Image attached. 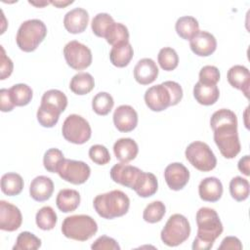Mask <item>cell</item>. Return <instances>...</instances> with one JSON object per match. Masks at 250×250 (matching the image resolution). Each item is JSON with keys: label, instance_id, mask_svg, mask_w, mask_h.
Returning <instances> with one entry per match:
<instances>
[{"label": "cell", "instance_id": "f1b7e54d", "mask_svg": "<svg viewBox=\"0 0 250 250\" xmlns=\"http://www.w3.org/2000/svg\"><path fill=\"white\" fill-rule=\"evenodd\" d=\"M61 113L62 112L56 106L41 103L40 106L38 107L36 116L41 126L45 128H52L58 123Z\"/></svg>", "mask_w": 250, "mask_h": 250}, {"label": "cell", "instance_id": "4316f807", "mask_svg": "<svg viewBox=\"0 0 250 250\" xmlns=\"http://www.w3.org/2000/svg\"><path fill=\"white\" fill-rule=\"evenodd\" d=\"M95 87L94 77L88 72H78L70 80L69 89L76 95L82 96L90 93Z\"/></svg>", "mask_w": 250, "mask_h": 250}, {"label": "cell", "instance_id": "52a82bcc", "mask_svg": "<svg viewBox=\"0 0 250 250\" xmlns=\"http://www.w3.org/2000/svg\"><path fill=\"white\" fill-rule=\"evenodd\" d=\"M190 234V225L182 214H174L169 217L161 230L162 242L170 247H175L185 242Z\"/></svg>", "mask_w": 250, "mask_h": 250}, {"label": "cell", "instance_id": "d4e9b609", "mask_svg": "<svg viewBox=\"0 0 250 250\" xmlns=\"http://www.w3.org/2000/svg\"><path fill=\"white\" fill-rule=\"evenodd\" d=\"M193 97L198 104L211 105L218 101L220 91L217 85H206L198 81L193 87Z\"/></svg>", "mask_w": 250, "mask_h": 250}, {"label": "cell", "instance_id": "ffe728a7", "mask_svg": "<svg viewBox=\"0 0 250 250\" xmlns=\"http://www.w3.org/2000/svg\"><path fill=\"white\" fill-rule=\"evenodd\" d=\"M223 190L222 182L216 177H207L198 186V194L203 201H218L223 195Z\"/></svg>", "mask_w": 250, "mask_h": 250}, {"label": "cell", "instance_id": "4dcf8cb0", "mask_svg": "<svg viewBox=\"0 0 250 250\" xmlns=\"http://www.w3.org/2000/svg\"><path fill=\"white\" fill-rule=\"evenodd\" d=\"M10 97L15 106H24L28 104L32 99V89L23 83L15 84L9 89Z\"/></svg>", "mask_w": 250, "mask_h": 250}, {"label": "cell", "instance_id": "1f68e13d", "mask_svg": "<svg viewBox=\"0 0 250 250\" xmlns=\"http://www.w3.org/2000/svg\"><path fill=\"white\" fill-rule=\"evenodd\" d=\"M104 38L106 42L112 46L117 44L129 42V31L128 28L121 22H113L107 28Z\"/></svg>", "mask_w": 250, "mask_h": 250}, {"label": "cell", "instance_id": "2e32d148", "mask_svg": "<svg viewBox=\"0 0 250 250\" xmlns=\"http://www.w3.org/2000/svg\"><path fill=\"white\" fill-rule=\"evenodd\" d=\"M189 47L195 55L199 57H208L216 51L217 40L213 34L204 30H199L189 40Z\"/></svg>", "mask_w": 250, "mask_h": 250}, {"label": "cell", "instance_id": "ab89813d", "mask_svg": "<svg viewBox=\"0 0 250 250\" xmlns=\"http://www.w3.org/2000/svg\"><path fill=\"white\" fill-rule=\"evenodd\" d=\"M113 22H114V20L109 14L99 13L92 20V23H91L92 31L94 32V34L96 36L104 38V34H105L107 28Z\"/></svg>", "mask_w": 250, "mask_h": 250}, {"label": "cell", "instance_id": "7a4b0ae2", "mask_svg": "<svg viewBox=\"0 0 250 250\" xmlns=\"http://www.w3.org/2000/svg\"><path fill=\"white\" fill-rule=\"evenodd\" d=\"M197 235L195 236L193 250H209L213 247L215 240L223 232V224L218 213L209 207H201L196 212Z\"/></svg>", "mask_w": 250, "mask_h": 250}, {"label": "cell", "instance_id": "44dd1931", "mask_svg": "<svg viewBox=\"0 0 250 250\" xmlns=\"http://www.w3.org/2000/svg\"><path fill=\"white\" fill-rule=\"evenodd\" d=\"M54 191V183L47 176L35 177L29 187L30 196L38 202L48 200Z\"/></svg>", "mask_w": 250, "mask_h": 250}, {"label": "cell", "instance_id": "6da1fadb", "mask_svg": "<svg viewBox=\"0 0 250 250\" xmlns=\"http://www.w3.org/2000/svg\"><path fill=\"white\" fill-rule=\"evenodd\" d=\"M210 126L214 131V142L221 154L227 159L234 158L241 150L235 113L230 109L221 108L212 114Z\"/></svg>", "mask_w": 250, "mask_h": 250}, {"label": "cell", "instance_id": "484cf974", "mask_svg": "<svg viewBox=\"0 0 250 250\" xmlns=\"http://www.w3.org/2000/svg\"><path fill=\"white\" fill-rule=\"evenodd\" d=\"M134 56V50L129 42L112 46L109 52L110 62L116 67H125Z\"/></svg>", "mask_w": 250, "mask_h": 250}, {"label": "cell", "instance_id": "f546056e", "mask_svg": "<svg viewBox=\"0 0 250 250\" xmlns=\"http://www.w3.org/2000/svg\"><path fill=\"white\" fill-rule=\"evenodd\" d=\"M23 180L20 174L6 173L1 178V190L8 196L18 195L23 188Z\"/></svg>", "mask_w": 250, "mask_h": 250}, {"label": "cell", "instance_id": "7bdbcfd3", "mask_svg": "<svg viewBox=\"0 0 250 250\" xmlns=\"http://www.w3.org/2000/svg\"><path fill=\"white\" fill-rule=\"evenodd\" d=\"M220 71L214 65H205L199 71V82L206 85H216L220 80Z\"/></svg>", "mask_w": 250, "mask_h": 250}, {"label": "cell", "instance_id": "74e56055", "mask_svg": "<svg viewBox=\"0 0 250 250\" xmlns=\"http://www.w3.org/2000/svg\"><path fill=\"white\" fill-rule=\"evenodd\" d=\"M41 103L52 104L56 106L61 112H63L67 105V98L62 91L57 89H51L43 94Z\"/></svg>", "mask_w": 250, "mask_h": 250}, {"label": "cell", "instance_id": "30bf717a", "mask_svg": "<svg viewBox=\"0 0 250 250\" xmlns=\"http://www.w3.org/2000/svg\"><path fill=\"white\" fill-rule=\"evenodd\" d=\"M57 173L65 182L73 185H81L89 179L91 168L83 161L64 158L60 164Z\"/></svg>", "mask_w": 250, "mask_h": 250}, {"label": "cell", "instance_id": "b9f144b4", "mask_svg": "<svg viewBox=\"0 0 250 250\" xmlns=\"http://www.w3.org/2000/svg\"><path fill=\"white\" fill-rule=\"evenodd\" d=\"M90 159L98 165H105L110 161V154L103 145H94L89 148Z\"/></svg>", "mask_w": 250, "mask_h": 250}, {"label": "cell", "instance_id": "d6986e66", "mask_svg": "<svg viewBox=\"0 0 250 250\" xmlns=\"http://www.w3.org/2000/svg\"><path fill=\"white\" fill-rule=\"evenodd\" d=\"M227 78L233 88L240 90L247 99L249 98L250 73L247 67L240 64L231 66L228 71Z\"/></svg>", "mask_w": 250, "mask_h": 250}, {"label": "cell", "instance_id": "f907efd6", "mask_svg": "<svg viewBox=\"0 0 250 250\" xmlns=\"http://www.w3.org/2000/svg\"><path fill=\"white\" fill-rule=\"evenodd\" d=\"M29 3H30V4H32V5H35V6H38V7H42V6H45V5H48V4H49V2H42V3H35V2H31V1H29Z\"/></svg>", "mask_w": 250, "mask_h": 250}, {"label": "cell", "instance_id": "ba28073f", "mask_svg": "<svg viewBox=\"0 0 250 250\" xmlns=\"http://www.w3.org/2000/svg\"><path fill=\"white\" fill-rule=\"evenodd\" d=\"M188 161L201 172H209L217 165V158L210 146L203 142L190 143L185 151Z\"/></svg>", "mask_w": 250, "mask_h": 250}, {"label": "cell", "instance_id": "5bb4252c", "mask_svg": "<svg viewBox=\"0 0 250 250\" xmlns=\"http://www.w3.org/2000/svg\"><path fill=\"white\" fill-rule=\"evenodd\" d=\"M22 223L20 209L5 200L0 201V229L5 231L17 230Z\"/></svg>", "mask_w": 250, "mask_h": 250}, {"label": "cell", "instance_id": "8992f818", "mask_svg": "<svg viewBox=\"0 0 250 250\" xmlns=\"http://www.w3.org/2000/svg\"><path fill=\"white\" fill-rule=\"evenodd\" d=\"M97 231V222L88 215L68 216L62 224V234L77 241H86L93 237Z\"/></svg>", "mask_w": 250, "mask_h": 250}, {"label": "cell", "instance_id": "f6af8a7d", "mask_svg": "<svg viewBox=\"0 0 250 250\" xmlns=\"http://www.w3.org/2000/svg\"><path fill=\"white\" fill-rule=\"evenodd\" d=\"M92 249H99V250H119L120 246L116 242L115 239L106 236V235H102L99 238L95 240V242L91 245Z\"/></svg>", "mask_w": 250, "mask_h": 250}, {"label": "cell", "instance_id": "83f0119b", "mask_svg": "<svg viewBox=\"0 0 250 250\" xmlns=\"http://www.w3.org/2000/svg\"><path fill=\"white\" fill-rule=\"evenodd\" d=\"M175 29L181 38L190 40L199 31V23L195 18L184 16L177 20Z\"/></svg>", "mask_w": 250, "mask_h": 250}, {"label": "cell", "instance_id": "9a60e30c", "mask_svg": "<svg viewBox=\"0 0 250 250\" xmlns=\"http://www.w3.org/2000/svg\"><path fill=\"white\" fill-rule=\"evenodd\" d=\"M113 123L120 132L128 133L138 125V113L135 108L128 104L119 105L113 112Z\"/></svg>", "mask_w": 250, "mask_h": 250}, {"label": "cell", "instance_id": "4fadbf2b", "mask_svg": "<svg viewBox=\"0 0 250 250\" xmlns=\"http://www.w3.org/2000/svg\"><path fill=\"white\" fill-rule=\"evenodd\" d=\"M164 179L169 188L173 190H180L188 183L189 171L184 164L174 162L165 168Z\"/></svg>", "mask_w": 250, "mask_h": 250}, {"label": "cell", "instance_id": "f35d334b", "mask_svg": "<svg viewBox=\"0 0 250 250\" xmlns=\"http://www.w3.org/2000/svg\"><path fill=\"white\" fill-rule=\"evenodd\" d=\"M41 240L36 235L29 231L21 232L16 240V244L14 245V250H36L40 248Z\"/></svg>", "mask_w": 250, "mask_h": 250}, {"label": "cell", "instance_id": "ac0fdd59", "mask_svg": "<svg viewBox=\"0 0 250 250\" xmlns=\"http://www.w3.org/2000/svg\"><path fill=\"white\" fill-rule=\"evenodd\" d=\"M158 76V67L149 58L140 60L134 67V78L141 85H148Z\"/></svg>", "mask_w": 250, "mask_h": 250}, {"label": "cell", "instance_id": "9c48e42d", "mask_svg": "<svg viewBox=\"0 0 250 250\" xmlns=\"http://www.w3.org/2000/svg\"><path fill=\"white\" fill-rule=\"evenodd\" d=\"M62 133L67 142L83 145L90 140L92 129L84 117L78 114H70L62 123Z\"/></svg>", "mask_w": 250, "mask_h": 250}, {"label": "cell", "instance_id": "7c38bea8", "mask_svg": "<svg viewBox=\"0 0 250 250\" xmlns=\"http://www.w3.org/2000/svg\"><path fill=\"white\" fill-rule=\"evenodd\" d=\"M141 172L142 170L136 166L120 162L112 166L109 174L113 182L133 189Z\"/></svg>", "mask_w": 250, "mask_h": 250}, {"label": "cell", "instance_id": "d590c367", "mask_svg": "<svg viewBox=\"0 0 250 250\" xmlns=\"http://www.w3.org/2000/svg\"><path fill=\"white\" fill-rule=\"evenodd\" d=\"M157 61L160 67L166 71L174 70L179 63V57L177 52L171 47H164L160 49Z\"/></svg>", "mask_w": 250, "mask_h": 250}, {"label": "cell", "instance_id": "277c9868", "mask_svg": "<svg viewBox=\"0 0 250 250\" xmlns=\"http://www.w3.org/2000/svg\"><path fill=\"white\" fill-rule=\"evenodd\" d=\"M93 206L98 215L104 219L111 220L124 216L130 207L128 195L119 189H113L97 195Z\"/></svg>", "mask_w": 250, "mask_h": 250}, {"label": "cell", "instance_id": "603a6c76", "mask_svg": "<svg viewBox=\"0 0 250 250\" xmlns=\"http://www.w3.org/2000/svg\"><path fill=\"white\" fill-rule=\"evenodd\" d=\"M133 189L140 197L152 196L158 189V182L154 174L149 172H141Z\"/></svg>", "mask_w": 250, "mask_h": 250}, {"label": "cell", "instance_id": "d6a6232c", "mask_svg": "<svg viewBox=\"0 0 250 250\" xmlns=\"http://www.w3.org/2000/svg\"><path fill=\"white\" fill-rule=\"evenodd\" d=\"M58 217L51 206H44L39 209L35 216L37 227L42 230H51L56 227Z\"/></svg>", "mask_w": 250, "mask_h": 250}, {"label": "cell", "instance_id": "7402d4cb", "mask_svg": "<svg viewBox=\"0 0 250 250\" xmlns=\"http://www.w3.org/2000/svg\"><path fill=\"white\" fill-rule=\"evenodd\" d=\"M113 152L120 162L128 163L136 158L139 152L138 144L131 138L118 139L113 145Z\"/></svg>", "mask_w": 250, "mask_h": 250}, {"label": "cell", "instance_id": "8fae6325", "mask_svg": "<svg viewBox=\"0 0 250 250\" xmlns=\"http://www.w3.org/2000/svg\"><path fill=\"white\" fill-rule=\"evenodd\" d=\"M63 56L66 63L75 70H82L92 63V52L79 41L72 40L63 48Z\"/></svg>", "mask_w": 250, "mask_h": 250}, {"label": "cell", "instance_id": "c3c4849f", "mask_svg": "<svg viewBox=\"0 0 250 250\" xmlns=\"http://www.w3.org/2000/svg\"><path fill=\"white\" fill-rule=\"evenodd\" d=\"M249 163H250V158L249 155H244L242 158L239 159L237 167L241 173H243L245 176H249Z\"/></svg>", "mask_w": 250, "mask_h": 250}, {"label": "cell", "instance_id": "60d3db41", "mask_svg": "<svg viewBox=\"0 0 250 250\" xmlns=\"http://www.w3.org/2000/svg\"><path fill=\"white\" fill-rule=\"evenodd\" d=\"M64 159L63 153L56 147L49 148L43 157V164L44 168L50 173H57L58 168L62 161Z\"/></svg>", "mask_w": 250, "mask_h": 250}, {"label": "cell", "instance_id": "836d02e7", "mask_svg": "<svg viewBox=\"0 0 250 250\" xmlns=\"http://www.w3.org/2000/svg\"><path fill=\"white\" fill-rule=\"evenodd\" d=\"M249 182L248 180L236 176L229 182V192L233 199L236 201H243L249 196Z\"/></svg>", "mask_w": 250, "mask_h": 250}, {"label": "cell", "instance_id": "e0dca14e", "mask_svg": "<svg viewBox=\"0 0 250 250\" xmlns=\"http://www.w3.org/2000/svg\"><path fill=\"white\" fill-rule=\"evenodd\" d=\"M89 22V14L83 8H74L68 11L63 18L65 29L72 34L83 32Z\"/></svg>", "mask_w": 250, "mask_h": 250}, {"label": "cell", "instance_id": "bcb514c9", "mask_svg": "<svg viewBox=\"0 0 250 250\" xmlns=\"http://www.w3.org/2000/svg\"><path fill=\"white\" fill-rule=\"evenodd\" d=\"M15 107V104H13L9 89H1L0 90V109L3 112L12 111Z\"/></svg>", "mask_w": 250, "mask_h": 250}, {"label": "cell", "instance_id": "e575fe53", "mask_svg": "<svg viewBox=\"0 0 250 250\" xmlns=\"http://www.w3.org/2000/svg\"><path fill=\"white\" fill-rule=\"evenodd\" d=\"M114 105L113 98L106 92L98 93L92 100V108L99 115L108 114Z\"/></svg>", "mask_w": 250, "mask_h": 250}, {"label": "cell", "instance_id": "5b68a950", "mask_svg": "<svg viewBox=\"0 0 250 250\" xmlns=\"http://www.w3.org/2000/svg\"><path fill=\"white\" fill-rule=\"evenodd\" d=\"M47 35L46 24L38 20L32 19L23 21L17 32L16 42L18 47L26 53L33 52Z\"/></svg>", "mask_w": 250, "mask_h": 250}, {"label": "cell", "instance_id": "cb8c5ba5", "mask_svg": "<svg viewBox=\"0 0 250 250\" xmlns=\"http://www.w3.org/2000/svg\"><path fill=\"white\" fill-rule=\"evenodd\" d=\"M56 204L60 211L69 213L75 211L80 204V194L71 188L61 189L56 198Z\"/></svg>", "mask_w": 250, "mask_h": 250}, {"label": "cell", "instance_id": "ee69618b", "mask_svg": "<svg viewBox=\"0 0 250 250\" xmlns=\"http://www.w3.org/2000/svg\"><path fill=\"white\" fill-rule=\"evenodd\" d=\"M0 49H1V56H0V79L4 80V79L8 78L12 74L13 68H14V63H13L12 60L6 55L3 46H0Z\"/></svg>", "mask_w": 250, "mask_h": 250}, {"label": "cell", "instance_id": "8d00e7d4", "mask_svg": "<svg viewBox=\"0 0 250 250\" xmlns=\"http://www.w3.org/2000/svg\"><path fill=\"white\" fill-rule=\"evenodd\" d=\"M166 213V207L162 201H152L146 205L143 213V219L149 224H155L162 220Z\"/></svg>", "mask_w": 250, "mask_h": 250}, {"label": "cell", "instance_id": "3957f363", "mask_svg": "<svg viewBox=\"0 0 250 250\" xmlns=\"http://www.w3.org/2000/svg\"><path fill=\"white\" fill-rule=\"evenodd\" d=\"M146 106L152 111H162L171 105L178 104L183 98V89L175 81H165L149 87L145 93Z\"/></svg>", "mask_w": 250, "mask_h": 250}, {"label": "cell", "instance_id": "7dc6e473", "mask_svg": "<svg viewBox=\"0 0 250 250\" xmlns=\"http://www.w3.org/2000/svg\"><path fill=\"white\" fill-rule=\"evenodd\" d=\"M223 249H234V250H241L242 244L240 240L235 236H227L222 240L221 245L219 246V250Z\"/></svg>", "mask_w": 250, "mask_h": 250}, {"label": "cell", "instance_id": "681fc988", "mask_svg": "<svg viewBox=\"0 0 250 250\" xmlns=\"http://www.w3.org/2000/svg\"><path fill=\"white\" fill-rule=\"evenodd\" d=\"M51 4H53L54 6L58 7V8H62V7H65L71 3H73V1H66V2H62V1H51L50 2Z\"/></svg>", "mask_w": 250, "mask_h": 250}]
</instances>
